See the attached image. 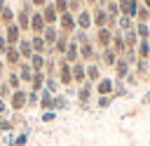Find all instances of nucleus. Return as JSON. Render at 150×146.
I'll use <instances>...</instances> for the list:
<instances>
[{"label":"nucleus","instance_id":"nucleus-33","mask_svg":"<svg viewBox=\"0 0 150 146\" xmlns=\"http://www.w3.org/2000/svg\"><path fill=\"white\" fill-rule=\"evenodd\" d=\"M148 42H150V35H148Z\"/></svg>","mask_w":150,"mask_h":146},{"label":"nucleus","instance_id":"nucleus-34","mask_svg":"<svg viewBox=\"0 0 150 146\" xmlns=\"http://www.w3.org/2000/svg\"><path fill=\"white\" fill-rule=\"evenodd\" d=\"M0 85H2V78H0Z\"/></svg>","mask_w":150,"mask_h":146},{"label":"nucleus","instance_id":"nucleus-10","mask_svg":"<svg viewBox=\"0 0 150 146\" xmlns=\"http://www.w3.org/2000/svg\"><path fill=\"white\" fill-rule=\"evenodd\" d=\"M98 61L103 64V66H115V61H117V52L112 49V47H108V49H101L98 52Z\"/></svg>","mask_w":150,"mask_h":146},{"label":"nucleus","instance_id":"nucleus-26","mask_svg":"<svg viewBox=\"0 0 150 146\" xmlns=\"http://www.w3.org/2000/svg\"><path fill=\"white\" fill-rule=\"evenodd\" d=\"M9 115V104L5 99H0V118H7Z\"/></svg>","mask_w":150,"mask_h":146},{"label":"nucleus","instance_id":"nucleus-21","mask_svg":"<svg viewBox=\"0 0 150 146\" xmlns=\"http://www.w3.org/2000/svg\"><path fill=\"white\" fill-rule=\"evenodd\" d=\"M12 132H14V127H12L9 118H0V134H12Z\"/></svg>","mask_w":150,"mask_h":146},{"label":"nucleus","instance_id":"nucleus-24","mask_svg":"<svg viewBox=\"0 0 150 146\" xmlns=\"http://www.w3.org/2000/svg\"><path fill=\"white\" fill-rule=\"evenodd\" d=\"M38 101H40V94L28 89V108H38Z\"/></svg>","mask_w":150,"mask_h":146},{"label":"nucleus","instance_id":"nucleus-3","mask_svg":"<svg viewBox=\"0 0 150 146\" xmlns=\"http://www.w3.org/2000/svg\"><path fill=\"white\" fill-rule=\"evenodd\" d=\"M91 97H94V82H82L80 87H77V92H75V99H77V104L82 106V108H87L89 106V101H91Z\"/></svg>","mask_w":150,"mask_h":146},{"label":"nucleus","instance_id":"nucleus-23","mask_svg":"<svg viewBox=\"0 0 150 146\" xmlns=\"http://www.w3.org/2000/svg\"><path fill=\"white\" fill-rule=\"evenodd\" d=\"M26 144H28V132H19L12 141V146H26Z\"/></svg>","mask_w":150,"mask_h":146},{"label":"nucleus","instance_id":"nucleus-12","mask_svg":"<svg viewBox=\"0 0 150 146\" xmlns=\"http://www.w3.org/2000/svg\"><path fill=\"white\" fill-rule=\"evenodd\" d=\"M45 80H47V75L42 73V71H35L33 73V80H30V92H42L45 89Z\"/></svg>","mask_w":150,"mask_h":146},{"label":"nucleus","instance_id":"nucleus-4","mask_svg":"<svg viewBox=\"0 0 150 146\" xmlns=\"http://www.w3.org/2000/svg\"><path fill=\"white\" fill-rule=\"evenodd\" d=\"M129 73H131V64H129L124 57H117V61H115V66H112V75H115V80H127Z\"/></svg>","mask_w":150,"mask_h":146},{"label":"nucleus","instance_id":"nucleus-18","mask_svg":"<svg viewBox=\"0 0 150 146\" xmlns=\"http://www.w3.org/2000/svg\"><path fill=\"white\" fill-rule=\"evenodd\" d=\"M59 87H61V82L56 80V75H49V78L45 80V89H49L52 94H56V92H59Z\"/></svg>","mask_w":150,"mask_h":146},{"label":"nucleus","instance_id":"nucleus-28","mask_svg":"<svg viewBox=\"0 0 150 146\" xmlns=\"http://www.w3.org/2000/svg\"><path fill=\"white\" fill-rule=\"evenodd\" d=\"M5 75V61H2V57H0V78Z\"/></svg>","mask_w":150,"mask_h":146},{"label":"nucleus","instance_id":"nucleus-5","mask_svg":"<svg viewBox=\"0 0 150 146\" xmlns=\"http://www.w3.org/2000/svg\"><path fill=\"white\" fill-rule=\"evenodd\" d=\"M112 89H115V78H103V75H101V80L94 85V94H96V97L112 94Z\"/></svg>","mask_w":150,"mask_h":146},{"label":"nucleus","instance_id":"nucleus-20","mask_svg":"<svg viewBox=\"0 0 150 146\" xmlns=\"http://www.w3.org/2000/svg\"><path fill=\"white\" fill-rule=\"evenodd\" d=\"M112 101H115V97H112V94H105V97H96V108H108Z\"/></svg>","mask_w":150,"mask_h":146},{"label":"nucleus","instance_id":"nucleus-14","mask_svg":"<svg viewBox=\"0 0 150 146\" xmlns=\"http://www.w3.org/2000/svg\"><path fill=\"white\" fill-rule=\"evenodd\" d=\"M87 80H89V82H94V85L101 80V71H98V66H96V64H87Z\"/></svg>","mask_w":150,"mask_h":146},{"label":"nucleus","instance_id":"nucleus-30","mask_svg":"<svg viewBox=\"0 0 150 146\" xmlns=\"http://www.w3.org/2000/svg\"><path fill=\"white\" fill-rule=\"evenodd\" d=\"M143 7H148V9H150V0H143Z\"/></svg>","mask_w":150,"mask_h":146},{"label":"nucleus","instance_id":"nucleus-16","mask_svg":"<svg viewBox=\"0 0 150 146\" xmlns=\"http://www.w3.org/2000/svg\"><path fill=\"white\" fill-rule=\"evenodd\" d=\"M112 97H115V99H117V97H129V87H127V82H124V80H115Z\"/></svg>","mask_w":150,"mask_h":146},{"label":"nucleus","instance_id":"nucleus-7","mask_svg":"<svg viewBox=\"0 0 150 146\" xmlns=\"http://www.w3.org/2000/svg\"><path fill=\"white\" fill-rule=\"evenodd\" d=\"M2 61H5V66H9V68H16L23 59H21V54H19V49L16 47H7V52L2 54Z\"/></svg>","mask_w":150,"mask_h":146},{"label":"nucleus","instance_id":"nucleus-13","mask_svg":"<svg viewBox=\"0 0 150 146\" xmlns=\"http://www.w3.org/2000/svg\"><path fill=\"white\" fill-rule=\"evenodd\" d=\"M30 47H33L35 54H45L47 52V42H45L42 35H30Z\"/></svg>","mask_w":150,"mask_h":146},{"label":"nucleus","instance_id":"nucleus-25","mask_svg":"<svg viewBox=\"0 0 150 146\" xmlns=\"http://www.w3.org/2000/svg\"><path fill=\"white\" fill-rule=\"evenodd\" d=\"M40 120H42V122H52V120H56V111H42Z\"/></svg>","mask_w":150,"mask_h":146},{"label":"nucleus","instance_id":"nucleus-19","mask_svg":"<svg viewBox=\"0 0 150 146\" xmlns=\"http://www.w3.org/2000/svg\"><path fill=\"white\" fill-rule=\"evenodd\" d=\"M68 106V99H66V94H54V111L59 113V111H63Z\"/></svg>","mask_w":150,"mask_h":146},{"label":"nucleus","instance_id":"nucleus-1","mask_svg":"<svg viewBox=\"0 0 150 146\" xmlns=\"http://www.w3.org/2000/svg\"><path fill=\"white\" fill-rule=\"evenodd\" d=\"M9 111L12 113H21V111H26L28 108V89H14L12 92V97H9Z\"/></svg>","mask_w":150,"mask_h":146},{"label":"nucleus","instance_id":"nucleus-27","mask_svg":"<svg viewBox=\"0 0 150 146\" xmlns=\"http://www.w3.org/2000/svg\"><path fill=\"white\" fill-rule=\"evenodd\" d=\"M47 2H49V0H30V5H33V7H38V9H42Z\"/></svg>","mask_w":150,"mask_h":146},{"label":"nucleus","instance_id":"nucleus-32","mask_svg":"<svg viewBox=\"0 0 150 146\" xmlns=\"http://www.w3.org/2000/svg\"><path fill=\"white\" fill-rule=\"evenodd\" d=\"M145 82H150V71H148V75H145Z\"/></svg>","mask_w":150,"mask_h":146},{"label":"nucleus","instance_id":"nucleus-11","mask_svg":"<svg viewBox=\"0 0 150 146\" xmlns=\"http://www.w3.org/2000/svg\"><path fill=\"white\" fill-rule=\"evenodd\" d=\"M16 73H19V78H21V85H23V82L30 85V80H33V68H30L28 61H21V64L16 66Z\"/></svg>","mask_w":150,"mask_h":146},{"label":"nucleus","instance_id":"nucleus-17","mask_svg":"<svg viewBox=\"0 0 150 146\" xmlns=\"http://www.w3.org/2000/svg\"><path fill=\"white\" fill-rule=\"evenodd\" d=\"M5 82H7V85H9L12 89H21V78H19V73H16V71H9V73H7V80H5Z\"/></svg>","mask_w":150,"mask_h":146},{"label":"nucleus","instance_id":"nucleus-2","mask_svg":"<svg viewBox=\"0 0 150 146\" xmlns=\"http://www.w3.org/2000/svg\"><path fill=\"white\" fill-rule=\"evenodd\" d=\"M94 47L101 52V49H108L110 42H112V31L110 28H94V38H91Z\"/></svg>","mask_w":150,"mask_h":146},{"label":"nucleus","instance_id":"nucleus-8","mask_svg":"<svg viewBox=\"0 0 150 146\" xmlns=\"http://www.w3.org/2000/svg\"><path fill=\"white\" fill-rule=\"evenodd\" d=\"M75 24H77V28H82V31H89V28L94 26L91 12H89V9H82L80 14H75Z\"/></svg>","mask_w":150,"mask_h":146},{"label":"nucleus","instance_id":"nucleus-29","mask_svg":"<svg viewBox=\"0 0 150 146\" xmlns=\"http://www.w3.org/2000/svg\"><path fill=\"white\" fill-rule=\"evenodd\" d=\"M5 7H7V5H5V0H0V12H2Z\"/></svg>","mask_w":150,"mask_h":146},{"label":"nucleus","instance_id":"nucleus-22","mask_svg":"<svg viewBox=\"0 0 150 146\" xmlns=\"http://www.w3.org/2000/svg\"><path fill=\"white\" fill-rule=\"evenodd\" d=\"M12 92H14V89H12V87H9V85H7L5 80H2V85H0V99H5V101H9V97H12Z\"/></svg>","mask_w":150,"mask_h":146},{"label":"nucleus","instance_id":"nucleus-15","mask_svg":"<svg viewBox=\"0 0 150 146\" xmlns=\"http://www.w3.org/2000/svg\"><path fill=\"white\" fill-rule=\"evenodd\" d=\"M28 64H30L33 73H35V71H42V68H45V54H33V57L28 59Z\"/></svg>","mask_w":150,"mask_h":146},{"label":"nucleus","instance_id":"nucleus-31","mask_svg":"<svg viewBox=\"0 0 150 146\" xmlns=\"http://www.w3.org/2000/svg\"><path fill=\"white\" fill-rule=\"evenodd\" d=\"M143 101H150V89H148V94H145V99Z\"/></svg>","mask_w":150,"mask_h":146},{"label":"nucleus","instance_id":"nucleus-6","mask_svg":"<svg viewBox=\"0 0 150 146\" xmlns=\"http://www.w3.org/2000/svg\"><path fill=\"white\" fill-rule=\"evenodd\" d=\"M117 5H120V16H131V19H136L138 0H117Z\"/></svg>","mask_w":150,"mask_h":146},{"label":"nucleus","instance_id":"nucleus-9","mask_svg":"<svg viewBox=\"0 0 150 146\" xmlns=\"http://www.w3.org/2000/svg\"><path fill=\"white\" fill-rule=\"evenodd\" d=\"M38 108H40V111H54V94H52L49 89H42V92H40Z\"/></svg>","mask_w":150,"mask_h":146}]
</instances>
